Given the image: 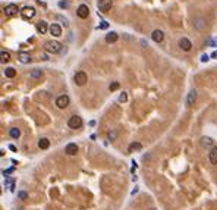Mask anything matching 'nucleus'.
Masks as SVG:
<instances>
[{
    "label": "nucleus",
    "instance_id": "4c0bfd02",
    "mask_svg": "<svg viewBox=\"0 0 217 210\" xmlns=\"http://www.w3.org/2000/svg\"><path fill=\"white\" fill-rule=\"evenodd\" d=\"M151 210H156V209H151Z\"/></svg>",
    "mask_w": 217,
    "mask_h": 210
},
{
    "label": "nucleus",
    "instance_id": "423d86ee",
    "mask_svg": "<svg viewBox=\"0 0 217 210\" xmlns=\"http://www.w3.org/2000/svg\"><path fill=\"white\" fill-rule=\"evenodd\" d=\"M21 15H22L23 19H31V18H34L35 16V9L33 6H25L21 12Z\"/></svg>",
    "mask_w": 217,
    "mask_h": 210
},
{
    "label": "nucleus",
    "instance_id": "1a4fd4ad",
    "mask_svg": "<svg viewBox=\"0 0 217 210\" xmlns=\"http://www.w3.org/2000/svg\"><path fill=\"white\" fill-rule=\"evenodd\" d=\"M19 12V9H18V6L16 5H13V3H11V5H8L6 8H5V15L6 16H9V18H12V16H15L16 13Z\"/></svg>",
    "mask_w": 217,
    "mask_h": 210
},
{
    "label": "nucleus",
    "instance_id": "4468645a",
    "mask_svg": "<svg viewBox=\"0 0 217 210\" xmlns=\"http://www.w3.org/2000/svg\"><path fill=\"white\" fill-rule=\"evenodd\" d=\"M117 38H119V35H117V33H114V31L106 34V43H109V44L116 43V41H117Z\"/></svg>",
    "mask_w": 217,
    "mask_h": 210
},
{
    "label": "nucleus",
    "instance_id": "e433bc0d",
    "mask_svg": "<svg viewBox=\"0 0 217 210\" xmlns=\"http://www.w3.org/2000/svg\"><path fill=\"white\" fill-rule=\"evenodd\" d=\"M41 59H43V60H47V55H41Z\"/></svg>",
    "mask_w": 217,
    "mask_h": 210
},
{
    "label": "nucleus",
    "instance_id": "39448f33",
    "mask_svg": "<svg viewBox=\"0 0 217 210\" xmlns=\"http://www.w3.org/2000/svg\"><path fill=\"white\" fill-rule=\"evenodd\" d=\"M87 79H88V77H87V74L84 71H79V72H76L73 75V81H75L76 85H84L87 82Z\"/></svg>",
    "mask_w": 217,
    "mask_h": 210
},
{
    "label": "nucleus",
    "instance_id": "f03ea898",
    "mask_svg": "<svg viewBox=\"0 0 217 210\" xmlns=\"http://www.w3.org/2000/svg\"><path fill=\"white\" fill-rule=\"evenodd\" d=\"M192 27H194L197 31H203L207 27L206 18H203V16H195L194 21H192Z\"/></svg>",
    "mask_w": 217,
    "mask_h": 210
},
{
    "label": "nucleus",
    "instance_id": "473e14b6",
    "mask_svg": "<svg viewBox=\"0 0 217 210\" xmlns=\"http://www.w3.org/2000/svg\"><path fill=\"white\" fill-rule=\"evenodd\" d=\"M201 62H208V56H207V55L201 56Z\"/></svg>",
    "mask_w": 217,
    "mask_h": 210
},
{
    "label": "nucleus",
    "instance_id": "f8f14e48",
    "mask_svg": "<svg viewBox=\"0 0 217 210\" xmlns=\"http://www.w3.org/2000/svg\"><path fill=\"white\" fill-rule=\"evenodd\" d=\"M65 153L69 156H75L78 153V145L75 143H69L66 147H65Z\"/></svg>",
    "mask_w": 217,
    "mask_h": 210
},
{
    "label": "nucleus",
    "instance_id": "dca6fc26",
    "mask_svg": "<svg viewBox=\"0 0 217 210\" xmlns=\"http://www.w3.org/2000/svg\"><path fill=\"white\" fill-rule=\"evenodd\" d=\"M195 100H197V91H195V90H191L189 94H188V97H186V104H188V106H192L195 103Z\"/></svg>",
    "mask_w": 217,
    "mask_h": 210
},
{
    "label": "nucleus",
    "instance_id": "c85d7f7f",
    "mask_svg": "<svg viewBox=\"0 0 217 210\" xmlns=\"http://www.w3.org/2000/svg\"><path fill=\"white\" fill-rule=\"evenodd\" d=\"M207 46H214V47H217V38H210L208 41L206 43Z\"/></svg>",
    "mask_w": 217,
    "mask_h": 210
},
{
    "label": "nucleus",
    "instance_id": "c756f323",
    "mask_svg": "<svg viewBox=\"0 0 217 210\" xmlns=\"http://www.w3.org/2000/svg\"><path fill=\"white\" fill-rule=\"evenodd\" d=\"M18 197H19L21 200H26L28 199V194H26L25 191H19V192H18Z\"/></svg>",
    "mask_w": 217,
    "mask_h": 210
},
{
    "label": "nucleus",
    "instance_id": "a878e982",
    "mask_svg": "<svg viewBox=\"0 0 217 210\" xmlns=\"http://www.w3.org/2000/svg\"><path fill=\"white\" fill-rule=\"evenodd\" d=\"M141 148H142V145H141L139 143H132L131 145H129L128 150H129V151H134V150H141Z\"/></svg>",
    "mask_w": 217,
    "mask_h": 210
},
{
    "label": "nucleus",
    "instance_id": "9d476101",
    "mask_svg": "<svg viewBox=\"0 0 217 210\" xmlns=\"http://www.w3.org/2000/svg\"><path fill=\"white\" fill-rule=\"evenodd\" d=\"M178 44H179V47L182 49L183 52H189V50H191V47H192V43H191V41H189L186 37H182V38L179 40V43H178Z\"/></svg>",
    "mask_w": 217,
    "mask_h": 210
},
{
    "label": "nucleus",
    "instance_id": "b1692460",
    "mask_svg": "<svg viewBox=\"0 0 217 210\" xmlns=\"http://www.w3.org/2000/svg\"><path fill=\"white\" fill-rule=\"evenodd\" d=\"M117 138V131L116 129H110L109 132H107V140L109 141H114Z\"/></svg>",
    "mask_w": 217,
    "mask_h": 210
},
{
    "label": "nucleus",
    "instance_id": "aec40b11",
    "mask_svg": "<svg viewBox=\"0 0 217 210\" xmlns=\"http://www.w3.org/2000/svg\"><path fill=\"white\" fill-rule=\"evenodd\" d=\"M38 147H40L41 150H47V148L50 147V141H48L47 138H40V141H38Z\"/></svg>",
    "mask_w": 217,
    "mask_h": 210
},
{
    "label": "nucleus",
    "instance_id": "2f4dec72",
    "mask_svg": "<svg viewBox=\"0 0 217 210\" xmlns=\"http://www.w3.org/2000/svg\"><path fill=\"white\" fill-rule=\"evenodd\" d=\"M98 28H100V30H107V28H109V24L106 22V21H103V22L98 25Z\"/></svg>",
    "mask_w": 217,
    "mask_h": 210
},
{
    "label": "nucleus",
    "instance_id": "ddd939ff",
    "mask_svg": "<svg viewBox=\"0 0 217 210\" xmlns=\"http://www.w3.org/2000/svg\"><path fill=\"white\" fill-rule=\"evenodd\" d=\"M48 31H50V34H51L53 37H60V35H62V28H60L59 24H51Z\"/></svg>",
    "mask_w": 217,
    "mask_h": 210
},
{
    "label": "nucleus",
    "instance_id": "9b49d317",
    "mask_svg": "<svg viewBox=\"0 0 217 210\" xmlns=\"http://www.w3.org/2000/svg\"><path fill=\"white\" fill-rule=\"evenodd\" d=\"M151 38H153V41H156V43H161V41L164 40V33H163L161 30H154L153 34H151Z\"/></svg>",
    "mask_w": 217,
    "mask_h": 210
},
{
    "label": "nucleus",
    "instance_id": "7ed1b4c3",
    "mask_svg": "<svg viewBox=\"0 0 217 210\" xmlns=\"http://www.w3.org/2000/svg\"><path fill=\"white\" fill-rule=\"evenodd\" d=\"M68 125H69V128H72V129H78V128L82 126V118L78 116V115H75V116L69 118Z\"/></svg>",
    "mask_w": 217,
    "mask_h": 210
},
{
    "label": "nucleus",
    "instance_id": "2eb2a0df",
    "mask_svg": "<svg viewBox=\"0 0 217 210\" xmlns=\"http://www.w3.org/2000/svg\"><path fill=\"white\" fill-rule=\"evenodd\" d=\"M35 28L40 34H46L47 33V22L46 21H38L35 24Z\"/></svg>",
    "mask_w": 217,
    "mask_h": 210
},
{
    "label": "nucleus",
    "instance_id": "6e6552de",
    "mask_svg": "<svg viewBox=\"0 0 217 210\" xmlns=\"http://www.w3.org/2000/svg\"><path fill=\"white\" fill-rule=\"evenodd\" d=\"M76 15L82 18V19H85V18H88V15H90V9H88V6L87 5H79L78 6V9H76Z\"/></svg>",
    "mask_w": 217,
    "mask_h": 210
},
{
    "label": "nucleus",
    "instance_id": "20e7f679",
    "mask_svg": "<svg viewBox=\"0 0 217 210\" xmlns=\"http://www.w3.org/2000/svg\"><path fill=\"white\" fill-rule=\"evenodd\" d=\"M112 5H113V0H98L97 8L100 12H109L112 9Z\"/></svg>",
    "mask_w": 217,
    "mask_h": 210
},
{
    "label": "nucleus",
    "instance_id": "72a5a7b5",
    "mask_svg": "<svg viewBox=\"0 0 217 210\" xmlns=\"http://www.w3.org/2000/svg\"><path fill=\"white\" fill-rule=\"evenodd\" d=\"M59 19H60V21H62V22L65 24V25H69V24H68V19H65V18H63V16H59Z\"/></svg>",
    "mask_w": 217,
    "mask_h": 210
},
{
    "label": "nucleus",
    "instance_id": "6ab92c4d",
    "mask_svg": "<svg viewBox=\"0 0 217 210\" xmlns=\"http://www.w3.org/2000/svg\"><path fill=\"white\" fill-rule=\"evenodd\" d=\"M41 77H43V71H40V69H33L29 72V78H33V79H40Z\"/></svg>",
    "mask_w": 217,
    "mask_h": 210
},
{
    "label": "nucleus",
    "instance_id": "bb28decb",
    "mask_svg": "<svg viewBox=\"0 0 217 210\" xmlns=\"http://www.w3.org/2000/svg\"><path fill=\"white\" fill-rule=\"evenodd\" d=\"M119 87H120V84H119V82H112V84H110V87H109V90H110V91H116Z\"/></svg>",
    "mask_w": 217,
    "mask_h": 210
},
{
    "label": "nucleus",
    "instance_id": "f3484780",
    "mask_svg": "<svg viewBox=\"0 0 217 210\" xmlns=\"http://www.w3.org/2000/svg\"><path fill=\"white\" fill-rule=\"evenodd\" d=\"M18 59H19L21 63H29V62H31V56H29V53H25V52H21V53L18 55Z\"/></svg>",
    "mask_w": 217,
    "mask_h": 210
},
{
    "label": "nucleus",
    "instance_id": "cd10ccee",
    "mask_svg": "<svg viewBox=\"0 0 217 210\" xmlns=\"http://www.w3.org/2000/svg\"><path fill=\"white\" fill-rule=\"evenodd\" d=\"M59 8H62V9H66V8H69V3L66 2V0H60V2H59Z\"/></svg>",
    "mask_w": 217,
    "mask_h": 210
},
{
    "label": "nucleus",
    "instance_id": "5701e85b",
    "mask_svg": "<svg viewBox=\"0 0 217 210\" xmlns=\"http://www.w3.org/2000/svg\"><path fill=\"white\" fill-rule=\"evenodd\" d=\"M9 135H11L12 138H15V140H16V138H19V137H21V131H19L18 128H11V129H9Z\"/></svg>",
    "mask_w": 217,
    "mask_h": 210
},
{
    "label": "nucleus",
    "instance_id": "4be33fe9",
    "mask_svg": "<svg viewBox=\"0 0 217 210\" xmlns=\"http://www.w3.org/2000/svg\"><path fill=\"white\" fill-rule=\"evenodd\" d=\"M15 75H16V71L13 68H6L5 69V77L6 78H15Z\"/></svg>",
    "mask_w": 217,
    "mask_h": 210
},
{
    "label": "nucleus",
    "instance_id": "0eeeda50",
    "mask_svg": "<svg viewBox=\"0 0 217 210\" xmlns=\"http://www.w3.org/2000/svg\"><path fill=\"white\" fill-rule=\"evenodd\" d=\"M56 106L59 109H65V107H68L69 106V97L66 94H63V96H59L56 99Z\"/></svg>",
    "mask_w": 217,
    "mask_h": 210
},
{
    "label": "nucleus",
    "instance_id": "7c9ffc66",
    "mask_svg": "<svg viewBox=\"0 0 217 210\" xmlns=\"http://www.w3.org/2000/svg\"><path fill=\"white\" fill-rule=\"evenodd\" d=\"M126 100H128V94H126V93H122V94L119 96V101H120V103H125Z\"/></svg>",
    "mask_w": 217,
    "mask_h": 210
},
{
    "label": "nucleus",
    "instance_id": "f257e3e1",
    "mask_svg": "<svg viewBox=\"0 0 217 210\" xmlns=\"http://www.w3.org/2000/svg\"><path fill=\"white\" fill-rule=\"evenodd\" d=\"M44 49L48 53H59L62 50V44L59 41H56V40H50V41H47L44 44Z\"/></svg>",
    "mask_w": 217,
    "mask_h": 210
},
{
    "label": "nucleus",
    "instance_id": "412c9836",
    "mask_svg": "<svg viewBox=\"0 0 217 210\" xmlns=\"http://www.w3.org/2000/svg\"><path fill=\"white\" fill-rule=\"evenodd\" d=\"M201 144H203L204 147H213L214 141H213V138H210V137H203V138H201Z\"/></svg>",
    "mask_w": 217,
    "mask_h": 210
},
{
    "label": "nucleus",
    "instance_id": "393cba45",
    "mask_svg": "<svg viewBox=\"0 0 217 210\" xmlns=\"http://www.w3.org/2000/svg\"><path fill=\"white\" fill-rule=\"evenodd\" d=\"M0 57H2V62H3V63L11 60V55H9V52H6V50H2V53H0Z\"/></svg>",
    "mask_w": 217,
    "mask_h": 210
},
{
    "label": "nucleus",
    "instance_id": "f704fd0d",
    "mask_svg": "<svg viewBox=\"0 0 217 210\" xmlns=\"http://www.w3.org/2000/svg\"><path fill=\"white\" fill-rule=\"evenodd\" d=\"M211 57H213V59H217V50H214V52L211 53Z\"/></svg>",
    "mask_w": 217,
    "mask_h": 210
},
{
    "label": "nucleus",
    "instance_id": "c9c22d12",
    "mask_svg": "<svg viewBox=\"0 0 217 210\" xmlns=\"http://www.w3.org/2000/svg\"><path fill=\"white\" fill-rule=\"evenodd\" d=\"M9 148H11L12 151H16V147H15V145H9Z\"/></svg>",
    "mask_w": 217,
    "mask_h": 210
},
{
    "label": "nucleus",
    "instance_id": "a211bd4d",
    "mask_svg": "<svg viewBox=\"0 0 217 210\" xmlns=\"http://www.w3.org/2000/svg\"><path fill=\"white\" fill-rule=\"evenodd\" d=\"M208 159L213 165H217V147H213L211 151L208 153Z\"/></svg>",
    "mask_w": 217,
    "mask_h": 210
}]
</instances>
